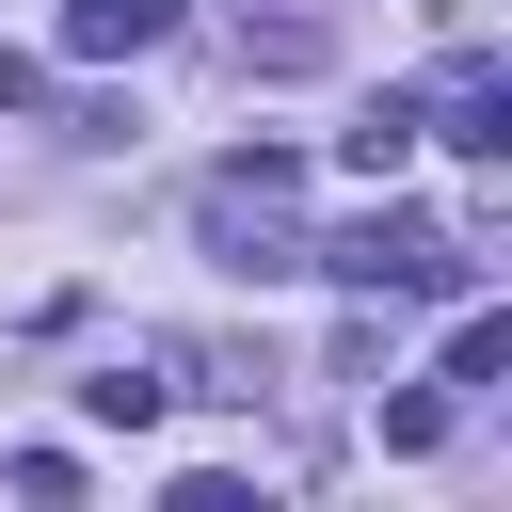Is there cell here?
Here are the masks:
<instances>
[{
	"label": "cell",
	"mask_w": 512,
	"mask_h": 512,
	"mask_svg": "<svg viewBox=\"0 0 512 512\" xmlns=\"http://www.w3.org/2000/svg\"><path fill=\"white\" fill-rule=\"evenodd\" d=\"M304 272H336V288H464L480 256H464L448 224H416V208H368V224L304 240Z\"/></svg>",
	"instance_id": "cell-2"
},
{
	"label": "cell",
	"mask_w": 512,
	"mask_h": 512,
	"mask_svg": "<svg viewBox=\"0 0 512 512\" xmlns=\"http://www.w3.org/2000/svg\"><path fill=\"white\" fill-rule=\"evenodd\" d=\"M416 128H448V144H464V160H512V80H496V64H480V48H464V64H448V96H432V112H416Z\"/></svg>",
	"instance_id": "cell-3"
},
{
	"label": "cell",
	"mask_w": 512,
	"mask_h": 512,
	"mask_svg": "<svg viewBox=\"0 0 512 512\" xmlns=\"http://www.w3.org/2000/svg\"><path fill=\"white\" fill-rule=\"evenodd\" d=\"M160 400H176V384H160V368H96V384H80V416H96V432H144V416H160Z\"/></svg>",
	"instance_id": "cell-6"
},
{
	"label": "cell",
	"mask_w": 512,
	"mask_h": 512,
	"mask_svg": "<svg viewBox=\"0 0 512 512\" xmlns=\"http://www.w3.org/2000/svg\"><path fill=\"white\" fill-rule=\"evenodd\" d=\"M192 224H208V256H224V272H304V160H288V144L224 160V176L192 192Z\"/></svg>",
	"instance_id": "cell-1"
},
{
	"label": "cell",
	"mask_w": 512,
	"mask_h": 512,
	"mask_svg": "<svg viewBox=\"0 0 512 512\" xmlns=\"http://www.w3.org/2000/svg\"><path fill=\"white\" fill-rule=\"evenodd\" d=\"M176 32V0H64V48L80 64H112V48H160Z\"/></svg>",
	"instance_id": "cell-4"
},
{
	"label": "cell",
	"mask_w": 512,
	"mask_h": 512,
	"mask_svg": "<svg viewBox=\"0 0 512 512\" xmlns=\"http://www.w3.org/2000/svg\"><path fill=\"white\" fill-rule=\"evenodd\" d=\"M496 352H512V320H496V304H464V336H448V384H496Z\"/></svg>",
	"instance_id": "cell-7"
},
{
	"label": "cell",
	"mask_w": 512,
	"mask_h": 512,
	"mask_svg": "<svg viewBox=\"0 0 512 512\" xmlns=\"http://www.w3.org/2000/svg\"><path fill=\"white\" fill-rule=\"evenodd\" d=\"M400 160H416V96H368L352 112V176H400Z\"/></svg>",
	"instance_id": "cell-5"
}]
</instances>
